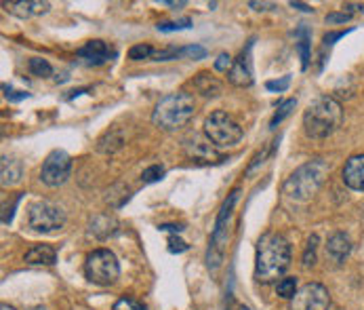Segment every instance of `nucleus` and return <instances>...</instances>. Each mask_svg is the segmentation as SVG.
Segmentation results:
<instances>
[{"label": "nucleus", "mask_w": 364, "mask_h": 310, "mask_svg": "<svg viewBox=\"0 0 364 310\" xmlns=\"http://www.w3.org/2000/svg\"><path fill=\"white\" fill-rule=\"evenodd\" d=\"M331 294L320 283H308L291 298V310H328Z\"/></svg>", "instance_id": "nucleus-10"}, {"label": "nucleus", "mask_w": 364, "mask_h": 310, "mask_svg": "<svg viewBox=\"0 0 364 310\" xmlns=\"http://www.w3.org/2000/svg\"><path fill=\"white\" fill-rule=\"evenodd\" d=\"M346 21H350V15L348 13H331V15H326V24L328 26H333V24H346Z\"/></svg>", "instance_id": "nucleus-36"}, {"label": "nucleus", "mask_w": 364, "mask_h": 310, "mask_svg": "<svg viewBox=\"0 0 364 310\" xmlns=\"http://www.w3.org/2000/svg\"><path fill=\"white\" fill-rule=\"evenodd\" d=\"M0 310H15V309H13V306H9V304H2V306H0Z\"/></svg>", "instance_id": "nucleus-43"}, {"label": "nucleus", "mask_w": 364, "mask_h": 310, "mask_svg": "<svg viewBox=\"0 0 364 310\" xmlns=\"http://www.w3.org/2000/svg\"><path fill=\"white\" fill-rule=\"evenodd\" d=\"M205 135L215 148H232L242 140V127L223 110L210 112L205 120Z\"/></svg>", "instance_id": "nucleus-5"}, {"label": "nucleus", "mask_w": 364, "mask_h": 310, "mask_svg": "<svg viewBox=\"0 0 364 310\" xmlns=\"http://www.w3.org/2000/svg\"><path fill=\"white\" fill-rule=\"evenodd\" d=\"M164 4H168V6H186V2H171V0H166Z\"/></svg>", "instance_id": "nucleus-42"}, {"label": "nucleus", "mask_w": 364, "mask_h": 310, "mask_svg": "<svg viewBox=\"0 0 364 310\" xmlns=\"http://www.w3.org/2000/svg\"><path fill=\"white\" fill-rule=\"evenodd\" d=\"M114 310H148L141 302L133 300V298H120L116 304H114Z\"/></svg>", "instance_id": "nucleus-31"}, {"label": "nucleus", "mask_w": 364, "mask_h": 310, "mask_svg": "<svg viewBox=\"0 0 364 310\" xmlns=\"http://www.w3.org/2000/svg\"><path fill=\"white\" fill-rule=\"evenodd\" d=\"M343 13H364V2L363 4H358V2H346L343 4Z\"/></svg>", "instance_id": "nucleus-37"}, {"label": "nucleus", "mask_w": 364, "mask_h": 310, "mask_svg": "<svg viewBox=\"0 0 364 310\" xmlns=\"http://www.w3.org/2000/svg\"><path fill=\"white\" fill-rule=\"evenodd\" d=\"M154 49L150 47V45H135V47H131L129 49V59L131 61H141V59H150V57H154Z\"/></svg>", "instance_id": "nucleus-26"}, {"label": "nucleus", "mask_w": 364, "mask_h": 310, "mask_svg": "<svg viewBox=\"0 0 364 310\" xmlns=\"http://www.w3.org/2000/svg\"><path fill=\"white\" fill-rule=\"evenodd\" d=\"M238 195H240L238 188L232 190L230 197L225 199V203L219 209V215H217V222H215V230H213V237H210V247H208V266L210 268H217L221 264L223 247L228 243V224H230L234 205L238 201Z\"/></svg>", "instance_id": "nucleus-8"}, {"label": "nucleus", "mask_w": 364, "mask_h": 310, "mask_svg": "<svg viewBox=\"0 0 364 310\" xmlns=\"http://www.w3.org/2000/svg\"><path fill=\"white\" fill-rule=\"evenodd\" d=\"M179 57L205 59V57H207V49H205V47H198V45H190V47H183V49H179Z\"/></svg>", "instance_id": "nucleus-30"}, {"label": "nucleus", "mask_w": 364, "mask_h": 310, "mask_svg": "<svg viewBox=\"0 0 364 310\" xmlns=\"http://www.w3.org/2000/svg\"><path fill=\"white\" fill-rule=\"evenodd\" d=\"M346 36V32H333V34H326L324 36V45H333L337 38H343Z\"/></svg>", "instance_id": "nucleus-39"}, {"label": "nucleus", "mask_w": 364, "mask_h": 310, "mask_svg": "<svg viewBox=\"0 0 364 310\" xmlns=\"http://www.w3.org/2000/svg\"><path fill=\"white\" fill-rule=\"evenodd\" d=\"M160 230H166V232H181L183 230V226L181 224H162V226H158Z\"/></svg>", "instance_id": "nucleus-40"}, {"label": "nucleus", "mask_w": 364, "mask_h": 310, "mask_svg": "<svg viewBox=\"0 0 364 310\" xmlns=\"http://www.w3.org/2000/svg\"><path fill=\"white\" fill-rule=\"evenodd\" d=\"M291 266V245L278 232H265L257 241V258H255V277L259 283L278 281L287 268Z\"/></svg>", "instance_id": "nucleus-1"}, {"label": "nucleus", "mask_w": 364, "mask_h": 310, "mask_svg": "<svg viewBox=\"0 0 364 310\" xmlns=\"http://www.w3.org/2000/svg\"><path fill=\"white\" fill-rule=\"evenodd\" d=\"M228 78L236 87H251L253 85V70H251V61H249L247 53H242L238 59H234V63L228 72Z\"/></svg>", "instance_id": "nucleus-16"}, {"label": "nucleus", "mask_w": 364, "mask_h": 310, "mask_svg": "<svg viewBox=\"0 0 364 310\" xmlns=\"http://www.w3.org/2000/svg\"><path fill=\"white\" fill-rule=\"evenodd\" d=\"M183 150L186 155L190 156L192 160L196 162H221V155L217 153V148L208 142V140H203L198 135H192L188 140H183Z\"/></svg>", "instance_id": "nucleus-11"}, {"label": "nucleus", "mask_w": 364, "mask_h": 310, "mask_svg": "<svg viewBox=\"0 0 364 310\" xmlns=\"http://www.w3.org/2000/svg\"><path fill=\"white\" fill-rule=\"evenodd\" d=\"M194 87H196V91H198L200 95H205V98H217V95H221V91H223V85H221L215 76H210L208 72H200V74L194 78Z\"/></svg>", "instance_id": "nucleus-20"}, {"label": "nucleus", "mask_w": 364, "mask_h": 310, "mask_svg": "<svg viewBox=\"0 0 364 310\" xmlns=\"http://www.w3.org/2000/svg\"><path fill=\"white\" fill-rule=\"evenodd\" d=\"M85 277L95 285H112L120 277V264L109 249H95L87 256Z\"/></svg>", "instance_id": "nucleus-6"}, {"label": "nucleus", "mask_w": 364, "mask_h": 310, "mask_svg": "<svg viewBox=\"0 0 364 310\" xmlns=\"http://www.w3.org/2000/svg\"><path fill=\"white\" fill-rule=\"evenodd\" d=\"M232 63H234V59L228 53H219L217 59H215V70L217 72H228L232 68Z\"/></svg>", "instance_id": "nucleus-33"}, {"label": "nucleus", "mask_w": 364, "mask_h": 310, "mask_svg": "<svg viewBox=\"0 0 364 310\" xmlns=\"http://www.w3.org/2000/svg\"><path fill=\"white\" fill-rule=\"evenodd\" d=\"M87 232H89V237H95V239L104 241V239L118 232V219L114 215H109V213H100V215L91 217Z\"/></svg>", "instance_id": "nucleus-17"}, {"label": "nucleus", "mask_w": 364, "mask_h": 310, "mask_svg": "<svg viewBox=\"0 0 364 310\" xmlns=\"http://www.w3.org/2000/svg\"><path fill=\"white\" fill-rule=\"evenodd\" d=\"M289 85H291V76H282L280 81H267V83H265V89H267V91H278V93H282V91L289 89Z\"/></svg>", "instance_id": "nucleus-32"}, {"label": "nucleus", "mask_w": 364, "mask_h": 310, "mask_svg": "<svg viewBox=\"0 0 364 310\" xmlns=\"http://www.w3.org/2000/svg\"><path fill=\"white\" fill-rule=\"evenodd\" d=\"M196 112L194 98L186 91L168 93L156 103L152 112V123L156 125L160 131H179L186 127Z\"/></svg>", "instance_id": "nucleus-3"}, {"label": "nucleus", "mask_w": 364, "mask_h": 310, "mask_svg": "<svg viewBox=\"0 0 364 310\" xmlns=\"http://www.w3.org/2000/svg\"><path fill=\"white\" fill-rule=\"evenodd\" d=\"M2 89H4V95H6L9 102H21V100H26V98H30L26 91H13L9 85H2Z\"/></svg>", "instance_id": "nucleus-34"}, {"label": "nucleus", "mask_w": 364, "mask_h": 310, "mask_svg": "<svg viewBox=\"0 0 364 310\" xmlns=\"http://www.w3.org/2000/svg\"><path fill=\"white\" fill-rule=\"evenodd\" d=\"M276 291H278V296H280V298H287V300H291V298L297 294V279H295V277L280 279V281H278V287H276Z\"/></svg>", "instance_id": "nucleus-24"}, {"label": "nucleus", "mask_w": 364, "mask_h": 310, "mask_svg": "<svg viewBox=\"0 0 364 310\" xmlns=\"http://www.w3.org/2000/svg\"><path fill=\"white\" fill-rule=\"evenodd\" d=\"M363 213H364V209H363Z\"/></svg>", "instance_id": "nucleus-46"}, {"label": "nucleus", "mask_w": 364, "mask_h": 310, "mask_svg": "<svg viewBox=\"0 0 364 310\" xmlns=\"http://www.w3.org/2000/svg\"><path fill=\"white\" fill-rule=\"evenodd\" d=\"M249 6H251V9H255V11H267V9H276V4H274V2H255V0H251V2H249Z\"/></svg>", "instance_id": "nucleus-38"}, {"label": "nucleus", "mask_w": 364, "mask_h": 310, "mask_svg": "<svg viewBox=\"0 0 364 310\" xmlns=\"http://www.w3.org/2000/svg\"><path fill=\"white\" fill-rule=\"evenodd\" d=\"M78 57L91 66H102V63H107L112 57H116V51L109 49V45L104 41H89L85 47L78 49Z\"/></svg>", "instance_id": "nucleus-13"}, {"label": "nucleus", "mask_w": 364, "mask_h": 310, "mask_svg": "<svg viewBox=\"0 0 364 310\" xmlns=\"http://www.w3.org/2000/svg\"><path fill=\"white\" fill-rule=\"evenodd\" d=\"M291 6H293V9H299V11H304V13H314L312 6H310V4H304V2H295V0H293Z\"/></svg>", "instance_id": "nucleus-41"}, {"label": "nucleus", "mask_w": 364, "mask_h": 310, "mask_svg": "<svg viewBox=\"0 0 364 310\" xmlns=\"http://www.w3.org/2000/svg\"><path fill=\"white\" fill-rule=\"evenodd\" d=\"M2 6L6 9V13L19 17V19H30L36 15H45L51 4L43 2V0H17V2H2Z\"/></svg>", "instance_id": "nucleus-12"}, {"label": "nucleus", "mask_w": 364, "mask_h": 310, "mask_svg": "<svg viewBox=\"0 0 364 310\" xmlns=\"http://www.w3.org/2000/svg\"><path fill=\"white\" fill-rule=\"evenodd\" d=\"M341 120H343L341 103L335 98L324 95L308 105V110L304 114V129H306L308 138L324 140L341 127Z\"/></svg>", "instance_id": "nucleus-2"}, {"label": "nucleus", "mask_w": 364, "mask_h": 310, "mask_svg": "<svg viewBox=\"0 0 364 310\" xmlns=\"http://www.w3.org/2000/svg\"><path fill=\"white\" fill-rule=\"evenodd\" d=\"M316 245H318V237L312 234V237L308 239V247H306V254H304V266H306V268L314 266V262H316Z\"/></svg>", "instance_id": "nucleus-29"}, {"label": "nucleus", "mask_w": 364, "mask_h": 310, "mask_svg": "<svg viewBox=\"0 0 364 310\" xmlns=\"http://www.w3.org/2000/svg\"><path fill=\"white\" fill-rule=\"evenodd\" d=\"M162 177H164V167H162V165H152V167H148V169L141 173L144 184H154V182L162 180Z\"/></svg>", "instance_id": "nucleus-28"}, {"label": "nucleus", "mask_w": 364, "mask_h": 310, "mask_svg": "<svg viewBox=\"0 0 364 310\" xmlns=\"http://www.w3.org/2000/svg\"><path fill=\"white\" fill-rule=\"evenodd\" d=\"M186 249H188V245L181 239H177V237H171L168 239V252L171 254H183Z\"/></svg>", "instance_id": "nucleus-35"}, {"label": "nucleus", "mask_w": 364, "mask_h": 310, "mask_svg": "<svg viewBox=\"0 0 364 310\" xmlns=\"http://www.w3.org/2000/svg\"><path fill=\"white\" fill-rule=\"evenodd\" d=\"M124 146V135L120 131H107L104 138H100L97 142V150L104 155H114L116 150H120Z\"/></svg>", "instance_id": "nucleus-21"}, {"label": "nucleus", "mask_w": 364, "mask_h": 310, "mask_svg": "<svg viewBox=\"0 0 364 310\" xmlns=\"http://www.w3.org/2000/svg\"><path fill=\"white\" fill-rule=\"evenodd\" d=\"M326 175H328V162L322 158H314L287 177L282 192L293 201H308L320 190Z\"/></svg>", "instance_id": "nucleus-4"}, {"label": "nucleus", "mask_w": 364, "mask_h": 310, "mask_svg": "<svg viewBox=\"0 0 364 310\" xmlns=\"http://www.w3.org/2000/svg\"><path fill=\"white\" fill-rule=\"evenodd\" d=\"M297 36H299V41H297V53L301 57V68L308 70V66H310V36H308V30L306 28H299Z\"/></svg>", "instance_id": "nucleus-22"}, {"label": "nucleus", "mask_w": 364, "mask_h": 310, "mask_svg": "<svg viewBox=\"0 0 364 310\" xmlns=\"http://www.w3.org/2000/svg\"><path fill=\"white\" fill-rule=\"evenodd\" d=\"M28 310H47L45 306H32V309H28Z\"/></svg>", "instance_id": "nucleus-44"}, {"label": "nucleus", "mask_w": 364, "mask_h": 310, "mask_svg": "<svg viewBox=\"0 0 364 310\" xmlns=\"http://www.w3.org/2000/svg\"><path fill=\"white\" fill-rule=\"evenodd\" d=\"M242 310H249V309H242Z\"/></svg>", "instance_id": "nucleus-45"}, {"label": "nucleus", "mask_w": 364, "mask_h": 310, "mask_svg": "<svg viewBox=\"0 0 364 310\" xmlns=\"http://www.w3.org/2000/svg\"><path fill=\"white\" fill-rule=\"evenodd\" d=\"M350 252H352V241H350V237L346 232H335V234L328 237V241H326V258L331 262H335V264L346 262Z\"/></svg>", "instance_id": "nucleus-15"}, {"label": "nucleus", "mask_w": 364, "mask_h": 310, "mask_svg": "<svg viewBox=\"0 0 364 310\" xmlns=\"http://www.w3.org/2000/svg\"><path fill=\"white\" fill-rule=\"evenodd\" d=\"M297 105V100H287V102H282L278 105V110H276V114H274V118H272V123H269V129H276L291 112H293V108Z\"/></svg>", "instance_id": "nucleus-25"}, {"label": "nucleus", "mask_w": 364, "mask_h": 310, "mask_svg": "<svg viewBox=\"0 0 364 310\" xmlns=\"http://www.w3.org/2000/svg\"><path fill=\"white\" fill-rule=\"evenodd\" d=\"M65 211L63 207H59L57 203L51 201H36L28 207V226L34 232H57L65 226Z\"/></svg>", "instance_id": "nucleus-7"}, {"label": "nucleus", "mask_w": 364, "mask_h": 310, "mask_svg": "<svg viewBox=\"0 0 364 310\" xmlns=\"http://www.w3.org/2000/svg\"><path fill=\"white\" fill-rule=\"evenodd\" d=\"M343 184L352 190L364 192V155L350 156L343 167Z\"/></svg>", "instance_id": "nucleus-14"}, {"label": "nucleus", "mask_w": 364, "mask_h": 310, "mask_svg": "<svg viewBox=\"0 0 364 310\" xmlns=\"http://www.w3.org/2000/svg\"><path fill=\"white\" fill-rule=\"evenodd\" d=\"M0 175H2V186L9 188V186H15L21 175H23V165L21 160L17 158H9V156H2V165H0Z\"/></svg>", "instance_id": "nucleus-18"}, {"label": "nucleus", "mask_w": 364, "mask_h": 310, "mask_svg": "<svg viewBox=\"0 0 364 310\" xmlns=\"http://www.w3.org/2000/svg\"><path fill=\"white\" fill-rule=\"evenodd\" d=\"M28 68H30V72L34 76H41V78H47V76L53 74V66L47 59H43V57H32L30 63H28Z\"/></svg>", "instance_id": "nucleus-23"}, {"label": "nucleus", "mask_w": 364, "mask_h": 310, "mask_svg": "<svg viewBox=\"0 0 364 310\" xmlns=\"http://www.w3.org/2000/svg\"><path fill=\"white\" fill-rule=\"evenodd\" d=\"M190 26H192V19L183 17L179 21H162V24H158L156 28L160 32H175V30H188Z\"/></svg>", "instance_id": "nucleus-27"}, {"label": "nucleus", "mask_w": 364, "mask_h": 310, "mask_svg": "<svg viewBox=\"0 0 364 310\" xmlns=\"http://www.w3.org/2000/svg\"><path fill=\"white\" fill-rule=\"evenodd\" d=\"M72 173V158L63 150H53L51 155L45 158L43 169H41V180L43 184L57 188L68 182Z\"/></svg>", "instance_id": "nucleus-9"}, {"label": "nucleus", "mask_w": 364, "mask_h": 310, "mask_svg": "<svg viewBox=\"0 0 364 310\" xmlns=\"http://www.w3.org/2000/svg\"><path fill=\"white\" fill-rule=\"evenodd\" d=\"M26 262L32 266H53L57 262V252L51 245H34L26 254Z\"/></svg>", "instance_id": "nucleus-19"}]
</instances>
